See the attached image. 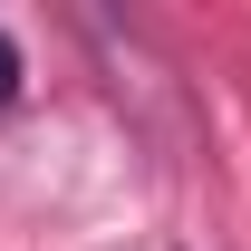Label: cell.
Returning <instances> with one entry per match:
<instances>
[{
    "label": "cell",
    "instance_id": "1",
    "mask_svg": "<svg viewBox=\"0 0 251 251\" xmlns=\"http://www.w3.org/2000/svg\"><path fill=\"white\" fill-rule=\"evenodd\" d=\"M20 97V49H10V29H0V106Z\"/></svg>",
    "mask_w": 251,
    "mask_h": 251
}]
</instances>
